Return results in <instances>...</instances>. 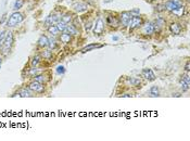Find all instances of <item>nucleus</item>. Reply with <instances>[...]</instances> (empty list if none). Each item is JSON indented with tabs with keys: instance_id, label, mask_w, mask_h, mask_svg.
Returning a JSON list of instances; mask_svg holds the SVG:
<instances>
[{
	"instance_id": "obj_1",
	"label": "nucleus",
	"mask_w": 190,
	"mask_h": 141,
	"mask_svg": "<svg viewBox=\"0 0 190 141\" xmlns=\"http://www.w3.org/2000/svg\"><path fill=\"white\" fill-rule=\"evenodd\" d=\"M23 20H24V16H23L22 13H20V12H14V13L8 19V21H7V26L8 27L15 26L17 24H20Z\"/></svg>"
},
{
	"instance_id": "obj_2",
	"label": "nucleus",
	"mask_w": 190,
	"mask_h": 141,
	"mask_svg": "<svg viewBox=\"0 0 190 141\" xmlns=\"http://www.w3.org/2000/svg\"><path fill=\"white\" fill-rule=\"evenodd\" d=\"M13 41H14L13 34H12V33H8V34L5 35L3 43H2V51H3L5 53H7V52L11 49L12 45H13Z\"/></svg>"
},
{
	"instance_id": "obj_3",
	"label": "nucleus",
	"mask_w": 190,
	"mask_h": 141,
	"mask_svg": "<svg viewBox=\"0 0 190 141\" xmlns=\"http://www.w3.org/2000/svg\"><path fill=\"white\" fill-rule=\"evenodd\" d=\"M28 88L32 90L33 92H37V93H43L45 91V86L41 82H38L36 80H33L29 85H28Z\"/></svg>"
},
{
	"instance_id": "obj_4",
	"label": "nucleus",
	"mask_w": 190,
	"mask_h": 141,
	"mask_svg": "<svg viewBox=\"0 0 190 141\" xmlns=\"http://www.w3.org/2000/svg\"><path fill=\"white\" fill-rule=\"evenodd\" d=\"M180 5H184L181 0H168L164 7H165V9L167 11L172 12V11H174L175 9H177L178 7H180Z\"/></svg>"
},
{
	"instance_id": "obj_5",
	"label": "nucleus",
	"mask_w": 190,
	"mask_h": 141,
	"mask_svg": "<svg viewBox=\"0 0 190 141\" xmlns=\"http://www.w3.org/2000/svg\"><path fill=\"white\" fill-rule=\"evenodd\" d=\"M141 23H142V20H141V17L139 15L138 16H131V19H130L129 24H128V25H129L130 29H135V28L140 26Z\"/></svg>"
},
{
	"instance_id": "obj_6",
	"label": "nucleus",
	"mask_w": 190,
	"mask_h": 141,
	"mask_svg": "<svg viewBox=\"0 0 190 141\" xmlns=\"http://www.w3.org/2000/svg\"><path fill=\"white\" fill-rule=\"evenodd\" d=\"M130 19H131L130 13L127 12V11H125V12H122V14L119 16V22H121V24H122L123 26H128Z\"/></svg>"
},
{
	"instance_id": "obj_7",
	"label": "nucleus",
	"mask_w": 190,
	"mask_h": 141,
	"mask_svg": "<svg viewBox=\"0 0 190 141\" xmlns=\"http://www.w3.org/2000/svg\"><path fill=\"white\" fill-rule=\"evenodd\" d=\"M103 31H104V22H103L102 19H98V21L96 22V25H95V28H93V33L96 35H100L103 33Z\"/></svg>"
},
{
	"instance_id": "obj_8",
	"label": "nucleus",
	"mask_w": 190,
	"mask_h": 141,
	"mask_svg": "<svg viewBox=\"0 0 190 141\" xmlns=\"http://www.w3.org/2000/svg\"><path fill=\"white\" fill-rule=\"evenodd\" d=\"M179 85H180V88L183 89V91H187V90L189 89V86H190L189 74H187L186 76H184V77H183V79L180 80Z\"/></svg>"
},
{
	"instance_id": "obj_9",
	"label": "nucleus",
	"mask_w": 190,
	"mask_h": 141,
	"mask_svg": "<svg viewBox=\"0 0 190 141\" xmlns=\"http://www.w3.org/2000/svg\"><path fill=\"white\" fill-rule=\"evenodd\" d=\"M60 14H51L50 16L47 17V20L45 21V24L47 25V26H51V25H53L55 24L58 21H60Z\"/></svg>"
},
{
	"instance_id": "obj_10",
	"label": "nucleus",
	"mask_w": 190,
	"mask_h": 141,
	"mask_svg": "<svg viewBox=\"0 0 190 141\" xmlns=\"http://www.w3.org/2000/svg\"><path fill=\"white\" fill-rule=\"evenodd\" d=\"M142 76L148 79L149 81H152L155 79V74L153 73V70H150V69H145V70H142Z\"/></svg>"
},
{
	"instance_id": "obj_11",
	"label": "nucleus",
	"mask_w": 190,
	"mask_h": 141,
	"mask_svg": "<svg viewBox=\"0 0 190 141\" xmlns=\"http://www.w3.org/2000/svg\"><path fill=\"white\" fill-rule=\"evenodd\" d=\"M154 32H155L154 31V25H153V23H151V22L147 23L146 25L143 26V28H142V33L145 35H152Z\"/></svg>"
},
{
	"instance_id": "obj_12",
	"label": "nucleus",
	"mask_w": 190,
	"mask_h": 141,
	"mask_svg": "<svg viewBox=\"0 0 190 141\" xmlns=\"http://www.w3.org/2000/svg\"><path fill=\"white\" fill-rule=\"evenodd\" d=\"M169 29H171V32L173 33L174 35H179V34L181 33L183 27H181V25L178 24V23H172V24L169 25Z\"/></svg>"
},
{
	"instance_id": "obj_13",
	"label": "nucleus",
	"mask_w": 190,
	"mask_h": 141,
	"mask_svg": "<svg viewBox=\"0 0 190 141\" xmlns=\"http://www.w3.org/2000/svg\"><path fill=\"white\" fill-rule=\"evenodd\" d=\"M16 94H17L19 97H23V98L32 97V90H31L29 88H21Z\"/></svg>"
},
{
	"instance_id": "obj_14",
	"label": "nucleus",
	"mask_w": 190,
	"mask_h": 141,
	"mask_svg": "<svg viewBox=\"0 0 190 141\" xmlns=\"http://www.w3.org/2000/svg\"><path fill=\"white\" fill-rule=\"evenodd\" d=\"M49 43V39L47 36H45V35H41L39 39H38V46L39 47H41V48H45V47H47Z\"/></svg>"
},
{
	"instance_id": "obj_15",
	"label": "nucleus",
	"mask_w": 190,
	"mask_h": 141,
	"mask_svg": "<svg viewBox=\"0 0 190 141\" xmlns=\"http://www.w3.org/2000/svg\"><path fill=\"white\" fill-rule=\"evenodd\" d=\"M60 39H61L62 43H71V40H72V35H70L69 33H66V32H63V34L60 35Z\"/></svg>"
},
{
	"instance_id": "obj_16",
	"label": "nucleus",
	"mask_w": 190,
	"mask_h": 141,
	"mask_svg": "<svg viewBox=\"0 0 190 141\" xmlns=\"http://www.w3.org/2000/svg\"><path fill=\"white\" fill-rule=\"evenodd\" d=\"M107 23H108V25L110 26H116V25H119V20L113 15H109L107 17Z\"/></svg>"
},
{
	"instance_id": "obj_17",
	"label": "nucleus",
	"mask_w": 190,
	"mask_h": 141,
	"mask_svg": "<svg viewBox=\"0 0 190 141\" xmlns=\"http://www.w3.org/2000/svg\"><path fill=\"white\" fill-rule=\"evenodd\" d=\"M64 32L69 33L70 35H74V36L78 34V32H77V29H76V27L74 26V25H67V26H66V28H65Z\"/></svg>"
},
{
	"instance_id": "obj_18",
	"label": "nucleus",
	"mask_w": 190,
	"mask_h": 141,
	"mask_svg": "<svg viewBox=\"0 0 190 141\" xmlns=\"http://www.w3.org/2000/svg\"><path fill=\"white\" fill-rule=\"evenodd\" d=\"M74 10L77 11L78 13L79 12H84V11L87 10V5H85V3H76L74 5Z\"/></svg>"
},
{
	"instance_id": "obj_19",
	"label": "nucleus",
	"mask_w": 190,
	"mask_h": 141,
	"mask_svg": "<svg viewBox=\"0 0 190 141\" xmlns=\"http://www.w3.org/2000/svg\"><path fill=\"white\" fill-rule=\"evenodd\" d=\"M55 24H57L55 26H57V28L59 29V32H62V33L64 32L65 28H66V26H67V24H66V23H64V22L62 21V20L58 21L57 23H55Z\"/></svg>"
},
{
	"instance_id": "obj_20",
	"label": "nucleus",
	"mask_w": 190,
	"mask_h": 141,
	"mask_svg": "<svg viewBox=\"0 0 190 141\" xmlns=\"http://www.w3.org/2000/svg\"><path fill=\"white\" fill-rule=\"evenodd\" d=\"M184 5H180V7H178L177 9H175L174 11H172V13H174L176 16H178V17H181V16L184 15Z\"/></svg>"
},
{
	"instance_id": "obj_21",
	"label": "nucleus",
	"mask_w": 190,
	"mask_h": 141,
	"mask_svg": "<svg viewBox=\"0 0 190 141\" xmlns=\"http://www.w3.org/2000/svg\"><path fill=\"white\" fill-rule=\"evenodd\" d=\"M34 80L38 81V82H41V84H45V82H47L48 78L45 75H35L34 76Z\"/></svg>"
},
{
	"instance_id": "obj_22",
	"label": "nucleus",
	"mask_w": 190,
	"mask_h": 141,
	"mask_svg": "<svg viewBox=\"0 0 190 141\" xmlns=\"http://www.w3.org/2000/svg\"><path fill=\"white\" fill-rule=\"evenodd\" d=\"M127 82H129L131 86H138V85H140V79L134 78V77H128L127 78Z\"/></svg>"
},
{
	"instance_id": "obj_23",
	"label": "nucleus",
	"mask_w": 190,
	"mask_h": 141,
	"mask_svg": "<svg viewBox=\"0 0 190 141\" xmlns=\"http://www.w3.org/2000/svg\"><path fill=\"white\" fill-rule=\"evenodd\" d=\"M101 45H96V43H91V45H88L87 47L83 49V52H87V51H90L92 49H96V48H100Z\"/></svg>"
},
{
	"instance_id": "obj_24",
	"label": "nucleus",
	"mask_w": 190,
	"mask_h": 141,
	"mask_svg": "<svg viewBox=\"0 0 190 141\" xmlns=\"http://www.w3.org/2000/svg\"><path fill=\"white\" fill-rule=\"evenodd\" d=\"M150 96L151 97H159L160 96V91H159V88L157 86L151 87V89H150Z\"/></svg>"
},
{
	"instance_id": "obj_25",
	"label": "nucleus",
	"mask_w": 190,
	"mask_h": 141,
	"mask_svg": "<svg viewBox=\"0 0 190 141\" xmlns=\"http://www.w3.org/2000/svg\"><path fill=\"white\" fill-rule=\"evenodd\" d=\"M48 31H49V33L51 34V35H53V36H57L58 34H59V29L57 28V26L55 25H51V26H49L48 27Z\"/></svg>"
},
{
	"instance_id": "obj_26",
	"label": "nucleus",
	"mask_w": 190,
	"mask_h": 141,
	"mask_svg": "<svg viewBox=\"0 0 190 141\" xmlns=\"http://www.w3.org/2000/svg\"><path fill=\"white\" fill-rule=\"evenodd\" d=\"M39 62H40V57L39 55H35L32 59V61H31V65H32L33 67H36L39 64Z\"/></svg>"
},
{
	"instance_id": "obj_27",
	"label": "nucleus",
	"mask_w": 190,
	"mask_h": 141,
	"mask_svg": "<svg viewBox=\"0 0 190 141\" xmlns=\"http://www.w3.org/2000/svg\"><path fill=\"white\" fill-rule=\"evenodd\" d=\"M23 5H24V0H16L14 2V5H13V9L14 10H19V9H21Z\"/></svg>"
},
{
	"instance_id": "obj_28",
	"label": "nucleus",
	"mask_w": 190,
	"mask_h": 141,
	"mask_svg": "<svg viewBox=\"0 0 190 141\" xmlns=\"http://www.w3.org/2000/svg\"><path fill=\"white\" fill-rule=\"evenodd\" d=\"M72 20H73V17H72V14H70V13L64 14V15L62 16V21L64 22V23H66V24L71 23V22H72Z\"/></svg>"
},
{
	"instance_id": "obj_29",
	"label": "nucleus",
	"mask_w": 190,
	"mask_h": 141,
	"mask_svg": "<svg viewBox=\"0 0 190 141\" xmlns=\"http://www.w3.org/2000/svg\"><path fill=\"white\" fill-rule=\"evenodd\" d=\"M48 46H49V48L51 49H54V48H57V41L54 40V39H49V43H48Z\"/></svg>"
},
{
	"instance_id": "obj_30",
	"label": "nucleus",
	"mask_w": 190,
	"mask_h": 141,
	"mask_svg": "<svg viewBox=\"0 0 190 141\" xmlns=\"http://www.w3.org/2000/svg\"><path fill=\"white\" fill-rule=\"evenodd\" d=\"M57 73H58V74H64V73H65L64 66H62V65H59V66L57 67Z\"/></svg>"
},
{
	"instance_id": "obj_31",
	"label": "nucleus",
	"mask_w": 190,
	"mask_h": 141,
	"mask_svg": "<svg viewBox=\"0 0 190 141\" xmlns=\"http://www.w3.org/2000/svg\"><path fill=\"white\" fill-rule=\"evenodd\" d=\"M129 13L131 16H138L139 15V13H140V11H139V9H134V10L130 11Z\"/></svg>"
},
{
	"instance_id": "obj_32",
	"label": "nucleus",
	"mask_w": 190,
	"mask_h": 141,
	"mask_svg": "<svg viewBox=\"0 0 190 141\" xmlns=\"http://www.w3.org/2000/svg\"><path fill=\"white\" fill-rule=\"evenodd\" d=\"M5 32H0V48L2 47V43H3V40H5Z\"/></svg>"
},
{
	"instance_id": "obj_33",
	"label": "nucleus",
	"mask_w": 190,
	"mask_h": 141,
	"mask_svg": "<svg viewBox=\"0 0 190 141\" xmlns=\"http://www.w3.org/2000/svg\"><path fill=\"white\" fill-rule=\"evenodd\" d=\"M37 73H38V69H36V67L34 69V67H33L32 70H29V73H28V74H29V76H33V77H34L35 75H37Z\"/></svg>"
},
{
	"instance_id": "obj_34",
	"label": "nucleus",
	"mask_w": 190,
	"mask_h": 141,
	"mask_svg": "<svg viewBox=\"0 0 190 141\" xmlns=\"http://www.w3.org/2000/svg\"><path fill=\"white\" fill-rule=\"evenodd\" d=\"M43 58H46V59H49L50 57H51V51L50 50H47V51H45L43 53Z\"/></svg>"
},
{
	"instance_id": "obj_35",
	"label": "nucleus",
	"mask_w": 190,
	"mask_h": 141,
	"mask_svg": "<svg viewBox=\"0 0 190 141\" xmlns=\"http://www.w3.org/2000/svg\"><path fill=\"white\" fill-rule=\"evenodd\" d=\"M86 29L87 31H89L90 29V27H91V22H88V24H86Z\"/></svg>"
},
{
	"instance_id": "obj_36",
	"label": "nucleus",
	"mask_w": 190,
	"mask_h": 141,
	"mask_svg": "<svg viewBox=\"0 0 190 141\" xmlns=\"http://www.w3.org/2000/svg\"><path fill=\"white\" fill-rule=\"evenodd\" d=\"M185 70H186V72H189V62H187V64H186V69H185Z\"/></svg>"
},
{
	"instance_id": "obj_37",
	"label": "nucleus",
	"mask_w": 190,
	"mask_h": 141,
	"mask_svg": "<svg viewBox=\"0 0 190 141\" xmlns=\"http://www.w3.org/2000/svg\"><path fill=\"white\" fill-rule=\"evenodd\" d=\"M122 97L123 98H129V97H131V94H129V93H124Z\"/></svg>"
},
{
	"instance_id": "obj_38",
	"label": "nucleus",
	"mask_w": 190,
	"mask_h": 141,
	"mask_svg": "<svg viewBox=\"0 0 190 141\" xmlns=\"http://www.w3.org/2000/svg\"><path fill=\"white\" fill-rule=\"evenodd\" d=\"M112 39H113V40H115V41H116V40H119V37H117V36H113V38H112Z\"/></svg>"
},
{
	"instance_id": "obj_39",
	"label": "nucleus",
	"mask_w": 190,
	"mask_h": 141,
	"mask_svg": "<svg viewBox=\"0 0 190 141\" xmlns=\"http://www.w3.org/2000/svg\"><path fill=\"white\" fill-rule=\"evenodd\" d=\"M1 63H2V60H1V58H0V67H1Z\"/></svg>"
},
{
	"instance_id": "obj_40",
	"label": "nucleus",
	"mask_w": 190,
	"mask_h": 141,
	"mask_svg": "<svg viewBox=\"0 0 190 141\" xmlns=\"http://www.w3.org/2000/svg\"><path fill=\"white\" fill-rule=\"evenodd\" d=\"M104 1H105V2H109V1H111V0H104Z\"/></svg>"
}]
</instances>
